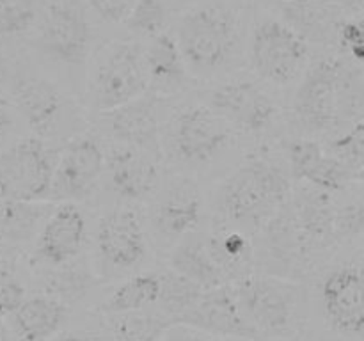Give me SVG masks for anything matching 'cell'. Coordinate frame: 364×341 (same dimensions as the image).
Here are the masks:
<instances>
[{"label":"cell","mask_w":364,"mask_h":341,"mask_svg":"<svg viewBox=\"0 0 364 341\" xmlns=\"http://www.w3.org/2000/svg\"><path fill=\"white\" fill-rule=\"evenodd\" d=\"M336 43L345 53L352 57L355 63H363L364 59V38L361 18H348L340 23L336 31Z\"/></svg>","instance_id":"36"},{"label":"cell","mask_w":364,"mask_h":341,"mask_svg":"<svg viewBox=\"0 0 364 341\" xmlns=\"http://www.w3.org/2000/svg\"><path fill=\"white\" fill-rule=\"evenodd\" d=\"M201 208V194L196 181L176 178L171 181L156 206V229L166 237H183L198 226Z\"/></svg>","instance_id":"20"},{"label":"cell","mask_w":364,"mask_h":341,"mask_svg":"<svg viewBox=\"0 0 364 341\" xmlns=\"http://www.w3.org/2000/svg\"><path fill=\"white\" fill-rule=\"evenodd\" d=\"M148 84L144 50L137 43H116L100 59L92 75L91 103L102 114L110 112L146 94Z\"/></svg>","instance_id":"6"},{"label":"cell","mask_w":364,"mask_h":341,"mask_svg":"<svg viewBox=\"0 0 364 341\" xmlns=\"http://www.w3.org/2000/svg\"><path fill=\"white\" fill-rule=\"evenodd\" d=\"M87 222L77 202H60L48 215L38 240V256L52 266H64L80 254Z\"/></svg>","instance_id":"14"},{"label":"cell","mask_w":364,"mask_h":341,"mask_svg":"<svg viewBox=\"0 0 364 341\" xmlns=\"http://www.w3.org/2000/svg\"><path fill=\"white\" fill-rule=\"evenodd\" d=\"M323 148L320 142L311 139H295L288 144V162H290V174L294 180L306 181V178L313 173L320 160L323 158Z\"/></svg>","instance_id":"34"},{"label":"cell","mask_w":364,"mask_h":341,"mask_svg":"<svg viewBox=\"0 0 364 341\" xmlns=\"http://www.w3.org/2000/svg\"><path fill=\"white\" fill-rule=\"evenodd\" d=\"M109 323L114 341H159L174 327L166 315L148 309L109 315Z\"/></svg>","instance_id":"27"},{"label":"cell","mask_w":364,"mask_h":341,"mask_svg":"<svg viewBox=\"0 0 364 341\" xmlns=\"http://www.w3.org/2000/svg\"><path fill=\"white\" fill-rule=\"evenodd\" d=\"M363 202L354 201L343 208H336V217H334V233L336 240H345V238H354L363 233Z\"/></svg>","instance_id":"37"},{"label":"cell","mask_w":364,"mask_h":341,"mask_svg":"<svg viewBox=\"0 0 364 341\" xmlns=\"http://www.w3.org/2000/svg\"><path fill=\"white\" fill-rule=\"evenodd\" d=\"M68 320V305L52 295L25 297L11 315L16 341H50Z\"/></svg>","instance_id":"21"},{"label":"cell","mask_w":364,"mask_h":341,"mask_svg":"<svg viewBox=\"0 0 364 341\" xmlns=\"http://www.w3.org/2000/svg\"><path fill=\"white\" fill-rule=\"evenodd\" d=\"M206 251L228 283L249 276L252 269V244L244 231H223L205 238Z\"/></svg>","instance_id":"23"},{"label":"cell","mask_w":364,"mask_h":341,"mask_svg":"<svg viewBox=\"0 0 364 341\" xmlns=\"http://www.w3.org/2000/svg\"><path fill=\"white\" fill-rule=\"evenodd\" d=\"M171 270L185 279L192 281L203 290H210V288L223 286V284H230L212 261L206 251L205 238H194V240H185L180 245L174 247L169 258Z\"/></svg>","instance_id":"24"},{"label":"cell","mask_w":364,"mask_h":341,"mask_svg":"<svg viewBox=\"0 0 364 341\" xmlns=\"http://www.w3.org/2000/svg\"><path fill=\"white\" fill-rule=\"evenodd\" d=\"M92 31L84 9L71 0H55L46 7L39 28V46L52 59L80 64L91 48Z\"/></svg>","instance_id":"10"},{"label":"cell","mask_w":364,"mask_h":341,"mask_svg":"<svg viewBox=\"0 0 364 341\" xmlns=\"http://www.w3.org/2000/svg\"><path fill=\"white\" fill-rule=\"evenodd\" d=\"M91 283V276L85 270H59L57 274L50 276L46 295H52V297L59 298L60 302L70 305L71 302L78 301L87 293Z\"/></svg>","instance_id":"33"},{"label":"cell","mask_w":364,"mask_h":341,"mask_svg":"<svg viewBox=\"0 0 364 341\" xmlns=\"http://www.w3.org/2000/svg\"><path fill=\"white\" fill-rule=\"evenodd\" d=\"M288 206L309 254L315 256L316 252L326 251L327 247L336 244V206L329 192L318 190L315 187H302L295 192L294 199L288 201Z\"/></svg>","instance_id":"15"},{"label":"cell","mask_w":364,"mask_h":341,"mask_svg":"<svg viewBox=\"0 0 364 341\" xmlns=\"http://www.w3.org/2000/svg\"><path fill=\"white\" fill-rule=\"evenodd\" d=\"M11 124H13V117H11L9 105H7V102L0 94V135L6 134L11 128Z\"/></svg>","instance_id":"41"},{"label":"cell","mask_w":364,"mask_h":341,"mask_svg":"<svg viewBox=\"0 0 364 341\" xmlns=\"http://www.w3.org/2000/svg\"><path fill=\"white\" fill-rule=\"evenodd\" d=\"M176 43L185 64L199 71H213L231 59L238 39V16L223 4H206L183 14Z\"/></svg>","instance_id":"4"},{"label":"cell","mask_w":364,"mask_h":341,"mask_svg":"<svg viewBox=\"0 0 364 341\" xmlns=\"http://www.w3.org/2000/svg\"><path fill=\"white\" fill-rule=\"evenodd\" d=\"M41 0H0V36L28 31L38 18Z\"/></svg>","instance_id":"32"},{"label":"cell","mask_w":364,"mask_h":341,"mask_svg":"<svg viewBox=\"0 0 364 341\" xmlns=\"http://www.w3.org/2000/svg\"><path fill=\"white\" fill-rule=\"evenodd\" d=\"M59 151L28 137L0 153V199L48 201Z\"/></svg>","instance_id":"5"},{"label":"cell","mask_w":364,"mask_h":341,"mask_svg":"<svg viewBox=\"0 0 364 341\" xmlns=\"http://www.w3.org/2000/svg\"><path fill=\"white\" fill-rule=\"evenodd\" d=\"M100 254L117 269H128L146 256V234L141 217L128 208L110 212L98 226Z\"/></svg>","instance_id":"17"},{"label":"cell","mask_w":364,"mask_h":341,"mask_svg":"<svg viewBox=\"0 0 364 341\" xmlns=\"http://www.w3.org/2000/svg\"><path fill=\"white\" fill-rule=\"evenodd\" d=\"M14 102L38 139L53 137L68 112V98L45 78H25L14 87Z\"/></svg>","instance_id":"16"},{"label":"cell","mask_w":364,"mask_h":341,"mask_svg":"<svg viewBox=\"0 0 364 341\" xmlns=\"http://www.w3.org/2000/svg\"><path fill=\"white\" fill-rule=\"evenodd\" d=\"M128 31L142 38H155L166 32L167 7L162 0H135L124 20Z\"/></svg>","instance_id":"30"},{"label":"cell","mask_w":364,"mask_h":341,"mask_svg":"<svg viewBox=\"0 0 364 341\" xmlns=\"http://www.w3.org/2000/svg\"><path fill=\"white\" fill-rule=\"evenodd\" d=\"M230 128L223 117L203 105L178 112L173 124L174 153L188 163L210 162L230 142Z\"/></svg>","instance_id":"11"},{"label":"cell","mask_w":364,"mask_h":341,"mask_svg":"<svg viewBox=\"0 0 364 341\" xmlns=\"http://www.w3.org/2000/svg\"><path fill=\"white\" fill-rule=\"evenodd\" d=\"M50 341H100L96 337L89 336V334H80V332H63L53 336Z\"/></svg>","instance_id":"42"},{"label":"cell","mask_w":364,"mask_h":341,"mask_svg":"<svg viewBox=\"0 0 364 341\" xmlns=\"http://www.w3.org/2000/svg\"><path fill=\"white\" fill-rule=\"evenodd\" d=\"M187 329L208 336L256 341L255 332L244 322L231 284L210 288L201 293L191 309L176 322Z\"/></svg>","instance_id":"12"},{"label":"cell","mask_w":364,"mask_h":341,"mask_svg":"<svg viewBox=\"0 0 364 341\" xmlns=\"http://www.w3.org/2000/svg\"><path fill=\"white\" fill-rule=\"evenodd\" d=\"M308 59V45L279 20H263L251 38V64L259 78L270 84H290Z\"/></svg>","instance_id":"7"},{"label":"cell","mask_w":364,"mask_h":341,"mask_svg":"<svg viewBox=\"0 0 364 341\" xmlns=\"http://www.w3.org/2000/svg\"><path fill=\"white\" fill-rule=\"evenodd\" d=\"M299 123L311 131H327L358 114L361 85L358 75L340 59L316 60L302 78L294 102Z\"/></svg>","instance_id":"2"},{"label":"cell","mask_w":364,"mask_h":341,"mask_svg":"<svg viewBox=\"0 0 364 341\" xmlns=\"http://www.w3.org/2000/svg\"><path fill=\"white\" fill-rule=\"evenodd\" d=\"M135 0H87L91 9L107 23H123Z\"/></svg>","instance_id":"39"},{"label":"cell","mask_w":364,"mask_h":341,"mask_svg":"<svg viewBox=\"0 0 364 341\" xmlns=\"http://www.w3.org/2000/svg\"><path fill=\"white\" fill-rule=\"evenodd\" d=\"M160 297V276L151 272L137 274L124 281L112 291L103 304V313L117 315V313L144 311L149 305L156 304Z\"/></svg>","instance_id":"26"},{"label":"cell","mask_w":364,"mask_h":341,"mask_svg":"<svg viewBox=\"0 0 364 341\" xmlns=\"http://www.w3.org/2000/svg\"><path fill=\"white\" fill-rule=\"evenodd\" d=\"M105 167V155L91 135H80L68 142L59 153L48 202H77L87 199L98 187Z\"/></svg>","instance_id":"8"},{"label":"cell","mask_w":364,"mask_h":341,"mask_svg":"<svg viewBox=\"0 0 364 341\" xmlns=\"http://www.w3.org/2000/svg\"><path fill=\"white\" fill-rule=\"evenodd\" d=\"M355 180L354 174L340 162L334 156L323 155V158L320 160L318 166L313 169V173L306 178V181L309 183V187H315L318 190L323 192H338L348 183V181Z\"/></svg>","instance_id":"35"},{"label":"cell","mask_w":364,"mask_h":341,"mask_svg":"<svg viewBox=\"0 0 364 341\" xmlns=\"http://www.w3.org/2000/svg\"><path fill=\"white\" fill-rule=\"evenodd\" d=\"M48 201H13L0 199V237L9 240H25L31 237L48 213Z\"/></svg>","instance_id":"28"},{"label":"cell","mask_w":364,"mask_h":341,"mask_svg":"<svg viewBox=\"0 0 364 341\" xmlns=\"http://www.w3.org/2000/svg\"><path fill=\"white\" fill-rule=\"evenodd\" d=\"M212 110L245 134H259L272 124L277 109L269 94L249 80L228 82L212 92Z\"/></svg>","instance_id":"13"},{"label":"cell","mask_w":364,"mask_h":341,"mask_svg":"<svg viewBox=\"0 0 364 341\" xmlns=\"http://www.w3.org/2000/svg\"><path fill=\"white\" fill-rule=\"evenodd\" d=\"M323 316L334 332L361 337L364 329V281L361 263H345L326 274L320 284Z\"/></svg>","instance_id":"9"},{"label":"cell","mask_w":364,"mask_h":341,"mask_svg":"<svg viewBox=\"0 0 364 341\" xmlns=\"http://www.w3.org/2000/svg\"><path fill=\"white\" fill-rule=\"evenodd\" d=\"M144 64L149 80L156 84L176 85L185 78V60L180 46L169 32L155 36L144 50Z\"/></svg>","instance_id":"25"},{"label":"cell","mask_w":364,"mask_h":341,"mask_svg":"<svg viewBox=\"0 0 364 341\" xmlns=\"http://www.w3.org/2000/svg\"><path fill=\"white\" fill-rule=\"evenodd\" d=\"M238 309L256 341L294 336L299 318L297 284L274 276H249L231 283Z\"/></svg>","instance_id":"3"},{"label":"cell","mask_w":364,"mask_h":341,"mask_svg":"<svg viewBox=\"0 0 364 341\" xmlns=\"http://www.w3.org/2000/svg\"><path fill=\"white\" fill-rule=\"evenodd\" d=\"M166 341H219L215 336H208L203 332H188V330H180V332H171Z\"/></svg>","instance_id":"40"},{"label":"cell","mask_w":364,"mask_h":341,"mask_svg":"<svg viewBox=\"0 0 364 341\" xmlns=\"http://www.w3.org/2000/svg\"><path fill=\"white\" fill-rule=\"evenodd\" d=\"M203 291L205 290L201 286L169 270L160 276V297L156 304L160 305V313L166 315L173 325H176L178 320L194 305Z\"/></svg>","instance_id":"29"},{"label":"cell","mask_w":364,"mask_h":341,"mask_svg":"<svg viewBox=\"0 0 364 341\" xmlns=\"http://www.w3.org/2000/svg\"><path fill=\"white\" fill-rule=\"evenodd\" d=\"M338 0H288L284 4V16L288 18L299 36L304 39L336 38V31L343 18L338 16Z\"/></svg>","instance_id":"22"},{"label":"cell","mask_w":364,"mask_h":341,"mask_svg":"<svg viewBox=\"0 0 364 341\" xmlns=\"http://www.w3.org/2000/svg\"><path fill=\"white\" fill-rule=\"evenodd\" d=\"M331 156L340 160L358 181L363 178L364 162V123L358 119L350 126V130L341 134L340 137L331 142Z\"/></svg>","instance_id":"31"},{"label":"cell","mask_w":364,"mask_h":341,"mask_svg":"<svg viewBox=\"0 0 364 341\" xmlns=\"http://www.w3.org/2000/svg\"><path fill=\"white\" fill-rule=\"evenodd\" d=\"M290 197V176L283 167L255 156L223 181L215 194V212L244 229H262Z\"/></svg>","instance_id":"1"},{"label":"cell","mask_w":364,"mask_h":341,"mask_svg":"<svg viewBox=\"0 0 364 341\" xmlns=\"http://www.w3.org/2000/svg\"><path fill=\"white\" fill-rule=\"evenodd\" d=\"M110 185L114 192L124 199L141 201L159 185V169L144 151L128 148H114L107 158Z\"/></svg>","instance_id":"19"},{"label":"cell","mask_w":364,"mask_h":341,"mask_svg":"<svg viewBox=\"0 0 364 341\" xmlns=\"http://www.w3.org/2000/svg\"><path fill=\"white\" fill-rule=\"evenodd\" d=\"M25 288L13 272L0 269V318L11 316L23 302Z\"/></svg>","instance_id":"38"},{"label":"cell","mask_w":364,"mask_h":341,"mask_svg":"<svg viewBox=\"0 0 364 341\" xmlns=\"http://www.w3.org/2000/svg\"><path fill=\"white\" fill-rule=\"evenodd\" d=\"M0 341H11L9 330H7V327L2 322H0Z\"/></svg>","instance_id":"43"},{"label":"cell","mask_w":364,"mask_h":341,"mask_svg":"<svg viewBox=\"0 0 364 341\" xmlns=\"http://www.w3.org/2000/svg\"><path fill=\"white\" fill-rule=\"evenodd\" d=\"M110 135L128 148L159 151V114L155 96H144L103 114Z\"/></svg>","instance_id":"18"}]
</instances>
